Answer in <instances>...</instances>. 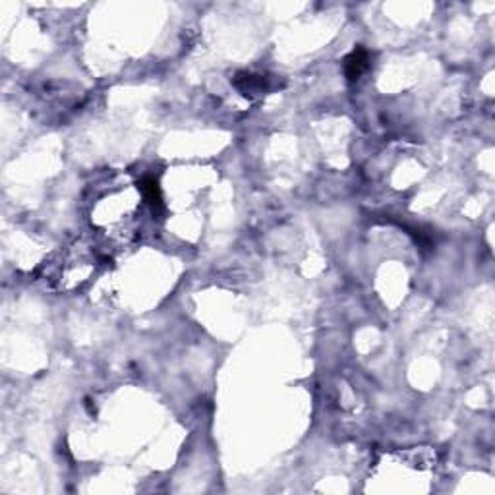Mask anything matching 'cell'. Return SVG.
I'll use <instances>...</instances> for the list:
<instances>
[{
  "label": "cell",
  "instance_id": "6da1fadb",
  "mask_svg": "<svg viewBox=\"0 0 495 495\" xmlns=\"http://www.w3.org/2000/svg\"><path fill=\"white\" fill-rule=\"evenodd\" d=\"M143 205L147 203L140 186L128 182L126 178H112L95 186L89 200V221L95 235L112 246L135 240Z\"/></svg>",
  "mask_w": 495,
  "mask_h": 495
},
{
  "label": "cell",
  "instance_id": "7a4b0ae2",
  "mask_svg": "<svg viewBox=\"0 0 495 495\" xmlns=\"http://www.w3.org/2000/svg\"><path fill=\"white\" fill-rule=\"evenodd\" d=\"M101 263V253L95 242L80 238L68 244L43 269V281L54 293L70 294L87 285Z\"/></svg>",
  "mask_w": 495,
  "mask_h": 495
},
{
  "label": "cell",
  "instance_id": "3957f363",
  "mask_svg": "<svg viewBox=\"0 0 495 495\" xmlns=\"http://www.w3.org/2000/svg\"><path fill=\"white\" fill-rule=\"evenodd\" d=\"M368 66H369L368 51L362 49V47H358V49H354V51L346 57V60H344V74H346L348 80H358V77L368 70Z\"/></svg>",
  "mask_w": 495,
  "mask_h": 495
},
{
  "label": "cell",
  "instance_id": "277c9868",
  "mask_svg": "<svg viewBox=\"0 0 495 495\" xmlns=\"http://www.w3.org/2000/svg\"><path fill=\"white\" fill-rule=\"evenodd\" d=\"M138 186H140V190H142L145 203H147L155 213H159V211L163 209V195H161L159 182L153 177H143L142 180L138 182Z\"/></svg>",
  "mask_w": 495,
  "mask_h": 495
},
{
  "label": "cell",
  "instance_id": "5b68a950",
  "mask_svg": "<svg viewBox=\"0 0 495 495\" xmlns=\"http://www.w3.org/2000/svg\"><path fill=\"white\" fill-rule=\"evenodd\" d=\"M235 85L248 97V95H260L265 91L267 80L263 76H253V74H238L235 77Z\"/></svg>",
  "mask_w": 495,
  "mask_h": 495
}]
</instances>
